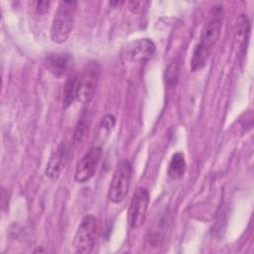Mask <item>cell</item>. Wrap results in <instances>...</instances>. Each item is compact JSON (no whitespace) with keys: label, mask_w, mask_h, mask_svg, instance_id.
Here are the masks:
<instances>
[{"label":"cell","mask_w":254,"mask_h":254,"mask_svg":"<svg viewBox=\"0 0 254 254\" xmlns=\"http://www.w3.org/2000/svg\"><path fill=\"white\" fill-rule=\"evenodd\" d=\"M168 219L166 216V213L164 215H161L157 218V220L154 222L153 227L149 231V242L152 246L157 247L162 244V242L165 239L166 231H167V223Z\"/></svg>","instance_id":"cell-12"},{"label":"cell","mask_w":254,"mask_h":254,"mask_svg":"<svg viewBox=\"0 0 254 254\" xmlns=\"http://www.w3.org/2000/svg\"><path fill=\"white\" fill-rule=\"evenodd\" d=\"M186 172V161L183 153H176L173 155L169 168H168V175L171 179L177 180L181 179Z\"/></svg>","instance_id":"cell-14"},{"label":"cell","mask_w":254,"mask_h":254,"mask_svg":"<svg viewBox=\"0 0 254 254\" xmlns=\"http://www.w3.org/2000/svg\"><path fill=\"white\" fill-rule=\"evenodd\" d=\"M89 124H90L89 113L86 110H84L79 116V119L75 127L74 136H73V141L75 144H80L84 140L86 133L88 131Z\"/></svg>","instance_id":"cell-15"},{"label":"cell","mask_w":254,"mask_h":254,"mask_svg":"<svg viewBox=\"0 0 254 254\" xmlns=\"http://www.w3.org/2000/svg\"><path fill=\"white\" fill-rule=\"evenodd\" d=\"M115 126V118L113 115L111 114H106L102 120H101V123H100V130L105 132L106 134H109L113 127Z\"/></svg>","instance_id":"cell-17"},{"label":"cell","mask_w":254,"mask_h":254,"mask_svg":"<svg viewBox=\"0 0 254 254\" xmlns=\"http://www.w3.org/2000/svg\"><path fill=\"white\" fill-rule=\"evenodd\" d=\"M76 5L75 1H61L59 3L51 26L53 42L63 44L68 39L73 28Z\"/></svg>","instance_id":"cell-2"},{"label":"cell","mask_w":254,"mask_h":254,"mask_svg":"<svg viewBox=\"0 0 254 254\" xmlns=\"http://www.w3.org/2000/svg\"><path fill=\"white\" fill-rule=\"evenodd\" d=\"M223 19L224 10L221 6H215L209 11L206 22L201 30L199 43L192 54L190 63L192 70H199L206 64L207 59L219 39Z\"/></svg>","instance_id":"cell-1"},{"label":"cell","mask_w":254,"mask_h":254,"mask_svg":"<svg viewBox=\"0 0 254 254\" xmlns=\"http://www.w3.org/2000/svg\"><path fill=\"white\" fill-rule=\"evenodd\" d=\"M100 74V64L91 61L85 64L82 72L78 75L77 100L81 103H88L94 96Z\"/></svg>","instance_id":"cell-4"},{"label":"cell","mask_w":254,"mask_h":254,"mask_svg":"<svg viewBox=\"0 0 254 254\" xmlns=\"http://www.w3.org/2000/svg\"><path fill=\"white\" fill-rule=\"evenodd\" d=\"M156 52V46L150 39H138L129 43L123 50V58L131 63H145Z\"/></svg>","instance_id":"cell-8"},{"label":"cell","mask_w":254,"mask_h":254,"mask_svg":"<svg viewBox=\"0 0 254 254\" xmlns=\"http://www.w3.org/2000/svg\"><path fill=\"white\" fill-rule=\"evenodd\" d=\"M250 33V22L247 15L241 14L236 21L234 30V49L238 57H243L246 52V47Z\"/></svg>","instance_id":"cell-11"},{"label":"cell","mask_w":254,"mask_h":254,"mask_svg":"<svg viewBox=\"0 0 254 254\" xmlns=\"http://www.w3.org/2000/svg\"><path fill=\"white\" fill-rule=\"evenodd\" d=\"M50 2L49 1H38L36 3V11L39 14H45L50 9Z\"/></svg>","instance_id":"cell-19"},{"label":"cell","mask_w":254,"mask_h":254,"mask_svg":"<svg viewBox=\"0 0 254 254\" xmlns=\"http://www.w3.org/2000/svg\"><path fill=\"white\" fill-rule=\"evenodd\" d=\"M101 154L102 151L100 146H94L84 154V156L78 161L75 168L74 179L76 182L83 184L94 176L101 158Z\"/></svg>","instance_id":"cell-7"},{"label":"cell","mask_w":254,"mask_h":254,"mask_svg":"<svg viewBox=\"0 0 254 254\" xmlns=\"http://www.w3.org/2000/svg\"><path fill=\"white\" fill-rule=\"evenodd\" d=\"M77 85H78V75H70L64 84V108L69 107L75 99H77Z\"/></svg>","instance_id":"cell-13"},{"label":"cell","mask_w":254,"mask_h":254,"mask_svg":"<svg viewBox=\"0 0 254 254\" xmlns=\"http://www.w3.org/2000/svg\"><path fill=\"white\" fill-rule=\"evenodd\" d=\"M148 5H149V2H146V1H131L129 2V9L131 12L135 14H139V13H142L147 8Z\"/></svg>","instance_id":"cell-18"},{"label":"cell","mask_w":254,"mask_h":254,"mask_svg":"<svg viewBox=\"0 0 254 254\" xmlns=\"http://www.w3.org/2000/svg\"><path fill=\"white\" fill-rule=\"evenodd\" d=\"M70 145L67 143H62L58 148L52 153L46 169L45 175L51 179L56 180L59 178L62 171L65 168L69 157H70Z\"/></svg>","instance_id":"cell-9"},{"label":"cell","mask_w":254,"mask_h":254,"mask_svg":"<svg viewBox=\"0 0 254 254\" xmlns=\"http://www.w3.org/2000/svg\"><path fill=\"white\" fill-rule=\"evenodd\" d=\"M132 179V165L129 161H121L112 176L109 189L108 198L113 203L122 202L129 190Z\"/></svg>","instance_id":"cell-3"},{"label":"cell","mask_w":254,"mask_h":254,"mask_svg":"<svg viewBox=\"0 0 254 254\" xmlns=\"http://www.w3.org/2000/svg\"><path fill=\"white\" fill-rule=\"evenodd\" d=\"M97 220L91 215H85L80 221L73 238V248L76 253H90L95 244Z\"/></svg>","instance_id":"cell-5"},{"label":"cell","mask_w":254,"mask_h":254,"mask_svg":"<svg viewBox=\"0 0 254 254\" xmlns=\"http://www.w3.org/2000/svg\"><path fill=\"white\" fill-rule=\"evenodd\" d=\"M123 4H124L123 1H111L110 2V5L113 6V7H120Z\"/></svg>","instance_id":"cell-20"},{"label":"cell","mask_w":254,"mask_h":254,"mask_svg":"<svg viewBox=\"0 0 254 254\" xmlns=\"http://www.w3.org/2000/svg\"><path fill=\"white\" fill-rule=\"evenodd\" d=\"M47 65L50 71L57 77L68 75L73 67V60L69 54L53 53L47 59Z\"/></svg>","instance_id":"cell-10"},{"label":"cell","mask_w":254,"mask_h":254,"mask_svg":"<svg viewBox=\"0 0 254 254\" xmlns=\"http://www.w3.org/2000/svg\"><path fill=\"white\" fill-rule=\"evenodd\" d=\"M179 77V61L174 59L167 67L166 70V83L171 88L175 87Z\"/></svg>","instance_id":"cell-16"},{"label":"cell","mask_w":254,"mask_h":254,"mask_svg":"<svg viewBox=\"0 0 254 254\" xmlns=\"http://www.w3.org/2000/svg\"><path fill=\"white\" fill-rule=\"evenodd\" d=\"M149 201L150 195L148 190L143 187L137 188L130 202L127 215L128 223L131 228L137 229L144 224L147 216Z\"/></svg>","instance_id":"cell-6"}]
</instances>
